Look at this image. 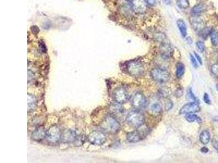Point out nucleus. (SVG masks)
<instances>
[{
	"label": "nucleus",
	"instance_id": "obj_38",
	"mask_svg": "<svg viewBox=\"0 0 218 163\" xmlns=\"http://www.w3.org/2000/svg\"><path fill=\"white\" fill-rule=\"evenodd\" d=\"M201 151L202 153H207L209 151L208 148L206 147H203L201 149Z\"/></svg>",
	"mask_w": 218,
	"mask_h": 163
},
{
	"label": "nucleus",
	"instance_id": "obj_18",
	"mask_svg": "<svg viewBox=\"0 0 218 163\" xmlns=\"http://www.w3.org/2000/svg\"><path fill=\"white\" fill-rule=\"evenodd\" d=\"M185 72V66L182 63L179 62L176 65V77L178 78H181L182 77Z\"/></svg>",
	"mask_w": 218,
	"mask_h": 163
},
{
	"label": "nucleus",
	"instance_id": "obj_35",
	"mask_svg": "<svg viewBox=\"0 0 218 163\" xmlns=\"http://www.w3.org/2000/svg\"><path fill=\"white\" fill-rule=\"evenodd\" d=\"M183 95V91L181 89H178L176 91V96L177 97H181Z\"/></svg>",
	"mask_w": 218,
	"mask_h": 163
},
{
	"label": "nucleus",
	"instance_id": "obj_32",
	"mask_svg": "<svg viewBox=\"0 0 218 163\" xmlns=\"http://www.w3.org/2000/svg\"><path fill=\"white\" fill-rule=\"evenodd\" d=\"M173 107V103L171 100H167L165 104L166 111H169Z\"/></svg>",
	"mask_w": 218,
	"mask_h": 163
},
{
	"label": "nucleus",
	"instance_id": "obj_29",
	"mask_svg": "<svg viewBox=\"0 0 218 163\" xmlns=\"http://www.w3.org/2000/svg\"><path fill=\"white\" fill-rule=\"evenodd\" d=\"M196 47L198 49L199 51L200 52H204L205 49V46L203 42H202L201 41H199L196 42Z\"/></svg>",
	"mask_w": 218,
	"mask_h": 163
},
{
	"label": "nucleus",
	"instance_id": "obj_11",
	"mask_svg": "<svg viewBox=\"0 0 218 163\" xmlns=\"http://www.w3.org/2000/svg\"><path fill=\"white\" fill-rule=\"evenodd\" d=\"M132 8L135 13L138 14L145 13L147 9L146 1L132 0Z\"/></svg>",
	"mask_w": 218,
	"mask_h": 163
},
{
	"label": "nucleus",
	"instance_id": "obj_41",
	"mask_svg": "<svg viewBox=\"0 0 218 163\" xmlns=\"http://www.w3.org/2000/svg\"></svg>",
	"mask_w": 218,
	"mask_h": 163
},
{
	"label": "nucleus",
	"instance_id": "obj_6",
	"mask_svg": "<svg viewBox=\"0 0 218 163\" xmlns=\"http://www.w3.org/2000/svg\"><path fill=\"white\" fill-rule=\"evenodd\" d=\"M88 141L94 145H101L105 143L106 138L104 134L99 131H93L89 134Z\"/></svg>",
	"mask_w": 218,
	"mask_h": 163
},
{
	"label": "nucleus",
	"instance_id": "obj_17",
	"mask_svg": "<svg viewBox=\"0 0 218 163\" xmlns=\"http://www.w3.org/2000/svg\"><path fill=\"white\" fill-rule=\"evenodd\" d=\"M211 139V135L208 130H205L202 131L200 135V141L203 144L206 145L209 143Z\"/></svg>",
	"mask_w": 218,
	"mask_h": 163
},
{
	"label": "nucleus",
	"instance_id": "obj_36",
	"mask_svg": "<svg viewBox=\"0 0 218 163\" xmlns=\"http://www.w3.org/2000/svg\"><path fill=\"white\" fill-rule=\"evenodd\" d=\"M165 38V36H164L163 35V34H158V35H156V39H157L158 40V41H162V40H163V39Z\"/></svg>",
	"mask_w": 218,
	"mask_h": 163
},
{
	"label": "nucleus",
	"instance_id": "obj_9",
	"mask_svg": "<svg viewBox=\"0 0 218 163\" xmlns=\"http://www.w3.org/2000/svg\"><path fill=\"white\" fill-rule=\"evenodd\" d=\"M200 107L197 103L195 102L185 104L179 111L181 115H189L199 112Z\"/></svg>",
	"mask_w": 218,
	"mask_h": 163
},
{
	"label": "nucleus",
	"instance_id": "obj_27",
	"mask_svg": "<svg viewBox=\"0 0 218 163\" xmlns=\"http://www.w3.org/2000/svg\"><path fill=\"white\" fill-rule=\"evenodd\" d=\"M211 42L213 45L218 46V32L213 31L212 33L211 34Z\"/></svg>",
	"mask_w": 218,
	"mask_h": 163
},
{
	"label": "nucleus",
	"instance_id": "obj_23",
	"mask_svg": "<svg viewBox=\"0 0 218 163\" xmlns=\"http://www.w3.org/2000/svg\"><path fill=\"white\" fill-rule=\"evenodd\" d=\"M176 3L181 9H186L189 7V0H176Z\"/></svg>",
	"mask_w": 218,
	"mask_h": 163
},
{
	"label": "nucleus",
	"instance_id": "obj_20",
	"mask_svg": "<svg viewBox=\"0 0 218 163\" xmlns=\"http://www.w3.org/2000/svg\"><path fill=\"white\" fill-rule=\"evenodd\" d=\"M213 31V30L211 27H206V28H203L200 32V33L202 38L204 39H206L209 36H211V34L212 33Z\"/></svg>",
	"mask_w": 218,
	"mask_h": 163
},
{
	"label": "nucleus",
	"instance_id": "obj_19",
	"mask_svg": "<svg viewBox=\"0 0 218 163\" xmlns=\"http://www.w3.org/2000/svg\"><path fill=\"white\" fill-rule=\"evenodd\" d=\"M192 27L194 28L195 31H198L200 32L203 28V23L201 20L199 19H196L193 20L192 22Z\"/></svg>",
	"mask_w": 218,
	"mask_h": 163
},
{
	"label": "nucleus",
	"instance_id": "obj_37",
	"mask_svg": "<svg viewBox=\"0 0 218 163\" xmlns=\"http://www.w3.org/2000/svg\"><path fill=\"white\" fill-rule=\"evenodd\" d=\"M147 3H148L150 6H154L156 3V0H146Z\"/></svg>",
	"mask_w": 218,
	"mask_h": 163
},
{
	"label": "nucleus",
	"instance_id": "obj_5",
	"mask_svg": "<svg viewBox=\"0 0 218 163\" xmlns=\"http://www.w3.org/2000/svg\"><path fill=\"white\" fill-rule=\"evenodd\" d=\"M147 133V130L141 128V130L131 132L127 134V139L129 142L135 143L143 139Z\"/></svg>",
	"mask_w": 218,
	"mask_h": 163
},
{
	"label": "nucleus",
	"instance_id": "obj_31",
	"mask_svg": "<svg viewBox=\"0 0 218 163\" xmlns=\"http://www.w3.org/2000/svg\"><path fill=\"white\" fill-rule=\"evenodd\" d=\"M203 101H204V102H205L206 104H209V105L211 104V99H210V98H209V96L208 94L205 93L204 94V96H203Z\"/></svg>",
	"mask_w": 218,
	"mask_h": 163
},
{
	"label": "nucleus",
	"instance_id": "obj_22",
	"mask_svg": "<svg viewBox=\"0 0 218 163\" xmlns=\"http://www.w3.org/2000/svg\"><path fill=\"white\" fill-rule=\"evenodd\" d=\"M150 111L154 114H159L161 111V107L159 103H154L150 106Z\"/></svg>",
	"mask_w": 218,
	"mask_h": 163
},
{
	"label": "nucleus",
	"instance_id": "obj_15",
	"mask_svg": "<svg viewBox=\"0 0 218 163\" xmlns=\"http://www.w3.org/2000/svg\"><path fill=\"white\" fill-rule=\"evenodd\" d=\"M206 9V6L203 3H199L194 7L192 9L191 12L194 15H197L203 13Z\"/></svg>",
	"mask_w": 218,
	"mask_h": 163
},
{
	"label": "nucleus",
	"instance_id": "obj_1",
	"mask_svg": "<svg viewBox=\"0 0 218 163\" xmlns=\"http://www.w3.org/2000/svg\"><path fill=\"white\" fill-rule=\"evenodd\" d=\"M126 121L131 127L139 128L142 127L145 123V117L143 114L139 111H131L127 115Z\"/></svg>",
	"mask_w": 218,
	"mask_h": 163
},
{
	"label": "nucleus",
	"instance_id": "obj_30",
	"mask_svg": "<svg viewBox=\"0 0 218 163\" xmlns=\"http://www.w3.org/2000/svg\"><path fill=\"white\" fill-rule=\"evenodd\" d=\"M211 71L215 77L218 78V63L212 65L211 67Z\"/></svg>",
	"mask_w": 218,
	"mask_h": 163
},
{
	"label": "nucleus",
	"instance_id": "obj_8",
	"mask_svg": "<svg viewBox=\"0 0 218 163\" xmlns=\"http://www.w3.org/2000/svg\"><path fill=\"white\" fill-rule=\"evenodd\" d=\"M114 98L117 103L123 104L128 100L129 95L124 88H118L114 91Z\"/></svg>",
	"mask_w": 218,
	"mask_h": 163
},
{
	"label": "nucleus",
	"instance_id": "obj_26",
	"mask_svg": "<svg viewBox=\"0 0 218 163\" xmlns=\"http://www.w3.org/2000/svg\"><path fill=\"white\" fill-rule=\"evenodd\" d=\"M36 104V99L33 96L29 95L28 96V110L33 109L35 107Z\"/></svg>",
	"mask_w": 218,
	"mask_h": 163
},
{
	"label": "nucleus",
	"instance_id": "obj_33",
	"mask_svg": "<svg viewBox=\"0 0 218 163\" xmlns=\"http://www.w3.org/2000/svg\"><path fill=\"white\" fill-rule=\"evenodd\" d=\"M190 59H191V61H192V63L193 66L195 68H197L198 67V65H197V61H196V59L195 58V57L192 54L190 55Z\"/></svg>",
	"mask_w": 218,
	"mask_h": 163
},
{
	"label": "nucleus",
	"instance_id": "obj_21",
	"mask_svg": "<svg viewBox=\"0 0 218 163\" xmlns=\"http://www.w3.org/2000/svg\"><path fill=\"white\" fill-rule=\"evenodd\" d=\"M186 119L187 121H188L189 122H193L195 121H197L199 123L201 122V120L200 117L195 114H189L187 115L186 116Z\"/></svg>",
	"mask_w": 218,
	"mask_h": 163
},
{
	"label": "nucleus",
	"instance_id": "obj_14",
	"mask_svg": "<svg viewBox=\"0 0 218 163\" xmlns=\"http://www.w3.org/2000/svg\"><path fill=\"white\" fill-rule=\"evenodd\" d=\"M160 52L163 56L169 57L172 52V47L169 44L163 43L160 46Z\"/></svg>",
	"mask_w": 218,
	"mask_h": 163
},
{
	"label": "nucleus",
	"instance_id": "obj_3",
	"mask_svg": "<svg viewBox=\"0 0 218 163\" xmlns=\"http://www.w3.org/2000/svg\"><path fill=\"white\" fill-rule=\"evenodd\" d=\"M127 70L129 75L137 77L143 75L145 70L141 62L138 60H133L128 63Z\"/></svg>",
	"mask_w": 218,
	"mask_h": 163
},
{
	"label": "nucleus",
	"instance_id": "obj_2",
	"mask_svg": "<svg viewBox=\"0 0 218 163\" xmlns=\"http://www.w3.org/2000/svg\"><path fill=\"white\" fill-rule=\"evenodd\" d=\"M101 127L108 133H116L120 128V124L115 118L107 116L101 122Z\"/></svg>",
	"mask_w": 218,
	"mask_h": 163
},
{
	"label": "nucleus",
	"instance_id": "obj_40",
	"mask_svg": "<svg viewBox=\"0 0 218 163\" xmlns=\"http://www.w3.org/2000/svg\"><path fill=\"white\" fill-rule=\"evenodd\" d=\"M217 87V90L218 91V84L217 85V87Z\"/></svg>",
	"mask_w": 218,
	"mask_h": 163
},
{
	"label": "nucleus",
	"instance_id": "obj_4",
	"mask_svg": "<svg viewBox=\"0 0 218 163\" xmlns=\"http://www.w3.org/2000/svg\"><path fill=\"white\" fill-rule=\"evenodd\" d=\"M150 76L154 81L159 83H165L169 81L170 75L168 71L161 68H153L150 71Z\"/></svg>",
	"mask_w": 218,
	"mask_h": 163
},
{
	"label": "nucleus",
	"instance_id": "obj_25",
	"mask_svg": "<svg viewBox=\"0 0 218 163\" xmlns=\"http://www.w3.org/2000/svg\"><path fill=\"white\" fill-rule=\"evenodd\" d=\"M110 110L114 114H118L123 113V109L121 106L119 105V103H118V104L112 105L110 107Z\"/></svg>",
	"mask_w": 218,
	"mask_h": 163
},
{
	"label": "nucleus",
	"instance_id": "obj_24",
	"mask_svg": "<svg viewBox=\"0 0 218 163\" xmlns=\"http://www.w3.org/2000/svg\"><path fill=\"white\" fill-rule=\"evenodd\" d=\"M158 92L161 98H166L169 96L170 95L171 93V91L169 88H163L159 89Z\"/></svg>",
	"mask_w": 218,
	"mask_h": 163
},
{
	"label": "nucleus",
	"instance_id": "obj_16",
	"mask_svg": "<svg viewBox=\"0 0 218 163\" xmlns=\"http://www.w3.org/2000/svg\"><path fill=\"white\" fill-rule=\"evenodd\" d=\"M177 25L178 28L179 32L183 37H186L187 35V29L186 23L182 19H179L177 21Z\"/></svg>",
	"mask_w": 218,
	"mask_h": 163
},
{
	"label": "nucleus",
	"instance_id": "obj_10",
	"mask_svg": "<svg viewBox=\"0 0 218 163\" xmlns=\"http://www.w3.org/2000/svg\"><path fill=\"white\" fill-rule=\"evenodd\" d=\"M46 137L51 142H56L61 139V134L58 127L56 126L50 127L46 132Z\"/></svg>",
	"mask_w": 218,
	"mask_h": 163
},
{
	"label": "nucleus",
	"instance_id": "obj_28",
	"mask_svg": "<svg viewBox=\"0 0 218 163\" xmlns=\"http://www.w3.org/2000/svg\"><path fill=\"white\" fill-rule=\"evenodd\" d=\"M186 98L188 100H192L194 102H196L197 101V98H196L195 95L192 92V89L191 88H189L186 91Z\"/></svg>",
	"mask_w": 218,
	"mask_h": 163
},
{
	"label": "nucleus",
	"instance_id": "obj_12",
	"mask_svg": "<svg viewBox=\"0 0 218 163\" xmlns=\"http://www.w3.org/2000/svg\"><path fill=\"white\" fill-rule=\"evenodd\" d=\"M76 134L74 130H66L63 133L61 139L62 142L65 143H71L76 140Z\"/></svg>",
	"mask_w": 218,
	"mask_h": 163
},
{
	"label": "nucleus",
	"instance_id": "obj_13",
	"mask_svg": "<svg viewBox=\"0 0 218 163\" xmlns=\"http://www.w3.org/2000/svg\"><path fill=\"white\" fill-rule=\"evenodd\" d=\"M46 137V132L43 128H39L34 130L32 134V138L36 141H41Z\"/></svg>",
	"mask_w": 218,
	"mask_h": 163
},
{
	"label": "nucleus",
	"instance_id": "obj_7",
	"mask_svg": "<svg viewBox=\"0 0 218 163\" xmlns=\"http://www.w3.org/2000/svg\"><path fill=\"white\" fill-rule=\"evenodd\" d=\"M131 104L134 108L140 109L144 107L147 104V99L145 96L141 92H137L133 98Z\"/></svg>",
	"mask_w": 218,
	"mask_h": 163
},
{
	"label": "nucleus",
	"instance_id": "obj_39",
	"mask_svg": "<svg viewBox=\"0 0 218 163\" xmlns=\"http://www.w3.org/2000/svg\"><path fill=\"white\" fill-rule=\"evenodd\" d=\"M165 3L167 4H170L171 3V0H164Z\"/></svg>",
	"mask_w": 218,
	"mask_h": 163
},
{
	"label": "nucleus",
	"instance_id": "obj_34",
	"mask_svg": "<svg viewBox=\"0 0 218 163\" xmlns=\"http://www.w3.org/2000/svg\"><path fill=\"white\" fill-rule=\"evenodd\" d=\"M194 55H195L196 58L197 60V61L200 63V65H202V59L201 58V57L195 52H194Z\"/></svg>",
	"mask_w": 218,
	"mask_h": 163
}]
</instances>
